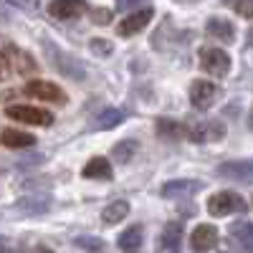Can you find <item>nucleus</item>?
<instances>
[{"mask_svg":"<svg viewBox=\"0 0 253 253\" xmlns=\"http://www.w3.org/2000/svg\"><path fill=\"white\" fill-rule=\"evenodd\" d=\"M74 243H76L79 248H84V251H94V253L104 248V241H101V238H91V236H79Z\"/></svg>","mask_w":253,"mask_h":253,"instance_id":"25","label":"nucleus"},{"mask_svg":"<svg viewBox=\"0 0 253 253\" xmlns=\"http://www.w3.org/2000/svg\"><path fill=\"white\" fill-rule=\"evenodd\" d=\"M137 3H142V0H117V8H119V10H126V8H132V5H137Z\"/></svg>","mask_w":253,"mask_h":253,"instance_id":"29","label":"nucleus"},{"mask_svg":"<svg viewBox=\"0 0 253 253\" xmlns=\"http://www.w3.org/2000/svg\"><path fill=\"white\" fill-rule=\"evenodd\" d=\"M205 31H208V36L223 41V43H233V38H236L233 23H228L225 18H210L208 26H205Z\"/></svg>","mask_w":253,"mask_h":253,"instance_id":"16","label":"nucleus"},{"mask_svg":"<svg viewBox=\"0 0 253 253\" xmlns=\"http://www.w3.org/2000/svg\"><path fill=\"white\" fill-rule=\"evenodd\" d=\"M236 13L241 18H253V0H238V3H236Z\"/></svg>","mask_w":253,"mask_h":253,"instance_id":"28","label":"nucleus"},{"mask_svg":"<svg viewBox=\"0 0 253 253\" xmlns=\"http://www.w3.org/2000/svg\"><path fill=\"white\" fill-rule=\"evenodd\" d=\"M91 18H94V23L107 26V23H112V10H109V8H96Z\"/></svg>","mask_w":253,"mask_h":253,"instance_id":"27","label":"nucleus"},{"mask_svg":"<svg viewBox=\"0 0 253 253\" xmlns=\"http://www.w3.org/2000/svg\"><path fill=\"white\" fill-rule=\"evenodd\" d=\"M190 246H193V251H198V253H205L210 248H215L218 246V228L210 225V223H200L193 230V236H190Z\"/></svg>","mask_w":253,"mask_h":253,"instance_id":"7","label":"nucleus"},{"mask_svg":"<svg viewBox=\"0 0 253 253\" xmlns=\"http://www.w3.org/2000/svg\"><path fill=\"white\" fill-rule=\"evenodd\" d=\"M28 96H36L41 101H51V104H66V91H63L61 86H56V84L51 81H28L26 84V89H23Z\"/></svg>","mask_w":253,"mask_h":253,"instance_id":"5","label":"nucleus"},{"mask_svg":"<svg viewBox=\"0 0 253 253\" xmlns=\"http://www.w3.org/2000/svg\"><path fill=\"white\" fill-rule=\"evenodd\" d=\"M248 126L253 129V109H251V114H248Z\"/></svg>","mask_w":253,"mask_h":253,"instance_id":"31","label":"nucleus"},{"mask_svg":"<svg viewBox=\"0 0 253 253\" xmlns=\"http://www.w3.org/2000/svg\"><path fill=\"white\" fill-rule=\"evenodd\" d=\"M43 48L51 53V56H48V58H51V63H53V66H56L63 76H69V79H79V81L86 79V71H84L81 63H76L71 56H66L61 48H53V46L48 43V41H43Z\"/></svg>","mask_w":253,"mask_h":253,"instance_id":"3","label":"nucleus"},{"mask_svg":"<svg viewBox=\"0 0 253 253\" xmlns=\"http://www.w3.org/2000/svg\"><path fill=\"white\" fill-rule=\"evenodd\" d=\"M0 142L10 147V150H26V147L36 144V137L28 132H18V129H3L0 132Z\"/></svg>","mask_w":253,"mask_h":253,"instance_id":"17","label":"nucleus"},{"mask_svg":"<svg viewBox=\"0 0 253 253\" xmlns=\"http://www.w3.org/2000/svg\"><path fill=\"white\" fill-rule=\"evenodd\" d=\"M200 66L210 76H225L230 71V56L223 48H203L200 51Z\"/></svg>","mask_w":253,"mask_h":253,"instance_id":"4","label":"nucleus"},{"mask_svg":"<svg viewBox=\"0 0 253 253\" xmlns=\"http://www.w3.org/2000/svg\"><path fill=\"white\" fill-rule=\"evenodd\" d=\"M5 53H8V58H10V63H13V69H15L18 74H36V61H33L26 51H20L18 46L5 43Z\"/></svg>","mask_w":253,"mask_h":253,"instance_id":"15","label":"nucleus"},{"mask_svg":"<svg viewBox=\"0 0 253 253\" xmlns=\"http://www.w3.org/2000/svg\"><path fill=\"white\" fill-rule=\"evenodd\" d=\"M84 10H86V3L84 0H53L48 5V13L58 20H71V18H79Z\"/></svg>","mask_w":253,"mask_h":253,"instance_id":"11","label":"nucleus"},{"mask_svg":"<svg viewBox=\"0 0 253 253\" xmlns=\"http://www.w3.org/2000/svg\"><path fill=\"white\" fill-rule=\"evenodd\" d=\"M124 122V114L119 109H104L96 119H94V126L96 129H112V126L122 124Z\"/></svg>","mask_w":253,"mask_h":253,"instance_id":"22","label":"nucleus"},{"mask_svg":"<svg viewBox=\"0 0 253 253\" xmlns=\"http://www.w3.org/2000/svg\"><path fill=\"white\" fill-rule=\"evenodd\" d=\"M248 43H251V46H253V28H251V31H248Z\"/></svg>","mask_w":253,"mask_h":253,"instance_id":"32","label":"nucleus"},{"mask_svg":"<svg viewBox=\"0 0 253 253\" xmlns=\"http://www.w3.org/2000/svg\"><path fill=\"white\" fill-rule=\"evenodd\" d=\"M41 253H53L51 248H41Z\"/></svg>","mask_w":253,"mask_h":253,"instance_id":"33","label":"nucleus"},{"mask_svg":"<svg viewBox=\"0 0 253 253\" xmlns=\"http://www.w3.org/2000/svg\"><path fill=\"white\" fill-rule=\"evenodd\" d=\"M218 175H220V177H228V180H243V182H251V180H253V160L223 162V165H218Z\"/></svg>","mask_w":253,"mask_h":253,"instance_id":"10","label":"nucleus"},{"mask_svg":"<svg viewBox=\"0 0 253 253\" xmlns=\"http://www.w3.org/2000/svg\"><path fill=\"white\" fill-rule=\"evenodd\" d=\"M180 238H182V225L180 223H167L165 230H162V246H165V251L175 253L180 248Z\"/></svg>","mask_w":253,"mask_h":253,"instance_id":"21","label":"nucleus"},{"mask_svg":"<svg viewBox=\"0 0 253 253\" xmlns=\"http://www.w3.org/2000/svg\"><path fill=\"white\" fill-rule=\"evenodd\" d=\"M119 248L124 251V253H137L139 251V246H142V228L139 225H132V228H126L124 233L119 236Z\"/></svg>","mask_w":253,"mask_h":253,"instance_id":"19","label":"nucleus"},{"mask_svg":"<svg viewBox=\"0 0 253 253\" xmlns=\"http://www.w3.org/2000/svg\"><path fill=\"white\" fill-rule=\"evenodd\" d=\"M15 208L26 215H41V213H48L51 210V200L46 195H26L15 203Z\"/></svg>","mask_w":253,"mask_h":253,"instance_id":"13","label":"nucleus"},{"mask_svg":"<svg viewBox=\"0 0 253 253\" xmlns=\"http://www.w3.org/2000/svg\"><path fill=\"white\" fill-rule=\"evenodd\" d=\"M126 215H129V203H126V200H114V203H109L107 208L101 210V218H104L107 225H117Z\"/></svg>","mask_w":253,"mask_h":253,"instance_id":"18","label":"nucleus"},{"mask_svg":"<svg viewBox=\"0 0 253 253\" xmlns=\"http://www.w3.org/2000/svg\"><path fill=\"white\" fill-rule=\"evenodd\" d=\"M243 210H246L243 198L238 193H230V190L215 193L208 200V213L215 215V218H223V215H230V213H243Z\"/></svg>","mask_w":253,"mask_h":253,"instance_id":"1","label":"nucleus"},{"mask_svg":"<svg viewBox=\"0 0 253 253\" xmlns=\"http://www.w3.org/2000/svg\"><path fill=\"white\" fill-rule=\"evenodd\" d=\"M5 71H8V69H5V61H3V58H0V81H3V79H5Z\"/></svg>","mask_w":253,"mask_h":253,"instance_id":"30","label":"nucleus"},{"mask_svg":"<svg viewBox=\"0 0 253 253\" xmlns=\"http://www.w3.org/2000/svg\"><path fill=\"white\" fill-rule=\"evenodd\" d=\"M203 185L198 180H170L162 185V198H187L198 193Z\"/></svg>","mask_w":253,"mask_h":253,"instance_id":"12","label":"nucleus"},{"mask_svg":"<svg viewBox=\"0 0 253 253\" xmlns=\"http://www.w3.org/2000/svg\"><path fill=\"white\" fill-rule=\"evenodd\" d=\"M233 233L238 236L241 246H243L248 253H253V223H241V225H236Z\"/></svg>","mask_w":253,"mask_h":253,"instance_id":"23","label":"nucleus"},{"mask_svg":"<svg viewBox=\"0 0 253 253\" xmlns=\"http://www.w3.org/2000/svg\"><path fill=\"white\" fill-rule=\"evenodd\" d=\"M8 117H13L15 122L31 124V126H48L53 122V114L48 109L31 107V104H15V107H8Z\"/></svg>","mask_w":253,"mask_h":253,"instance_id":"2","label":"nucleus"},{"mask_svg":"<svg viewBox=\"0 0 253 253\" xmlns=\"http://www.w3.org/2000/svg\"><path fill=\"white\" fill-rule=\"evenodd\" d=\"M89 48H91L96 56H109V53H112V43H109V41H101V38L91 41V43H89Z\"/></svg>","mask_w":253,"mask_h":253,"instance_id":"26","label":"nucleus"},{"mask_svg":"<svg viewBox=\"0 0 253 253\" xmlns=\"http://www.w3.org/2000/svg\"><path fill=\"white\" fill-rule=\"evenodd\" d=\"M84 177L86 180H112V162L107 157H91L84 165Z\"/></svg>","mask_w":253,"mask_h":253,"instance_id":"14","label":"nucleus"},{"mask_svg":"<svg viewBox=\"0 0 253 253\" xmlns=\"http://www.w3.org/2000/svg\"><path fill=\"white\" fill-rule=\"evenodd\" d=\"M137 150H139V144H137V139H132V137H126V139H119L117 144H114V150H112V155H114V160L117 162H122V165H126L134 155H137Z\"/></svg>","mask_w":253,"mask_h":253,"instance_id":"20","label":"nucleus"},{"mask_svg":"<svg viewBox=\"0 0 253 253\" xmlns=\"http://www.w3.org/2000/svg\"><path fill=\"white\" fill-rule=\"evenodd\" d=\"M157 129H160V134L167 137V139H177V137L182 134V126H180L177 122H170V119H160V122H157Z\"/></svg>","mask_w":253,"mask_h":253,"instance_id":"24","label":"nucleus"},{"mask_svg":"<svg viewBox=\"0 0 253 253\" xmlns=\"http://www.w3.org/2000/svg\"><path fill=\"white\" fill-rule=\"evenodd\" d=\"M218 99V86L213 81H205V79H198L193 81V86H190V104H193L195 109H210Z\"/></svg>","mask_w":253,"mask_h":253,"instance_id":"6","label":"nucleus"},{"mask_svg":"<svg viewBox=\"0 0 253 253\" xmlns=\"http://www.w3.org/2000/svg\"><path fill=\"white\" fill-rule=\"evenodd\" d=\"M185 134L193 139V142H205V139H220L225 134V126L220 122H210V124H195V122H190L185 126Z\"/></svg>","mask_w":253,"mask_h":253,"instance_id":"9","label":"nucleus"},{"mask_svg":"<svg viewBox=\"0 0 253 253\" xmlns=\"http://www.w3.org/2000/svg\"><path fill=\"white\" fill-rule=\"evenodd\" d=\"M152 8H142V10H134L132 15H126V18H122L119 20V26H117V33L119 36H124V38H129V36H134L137 31H142L147 23L152 20Z\"/></svg>","mask_w":253,"mask_h":253,"instance_id":"8","label":"nucleus"}]
</instances>
